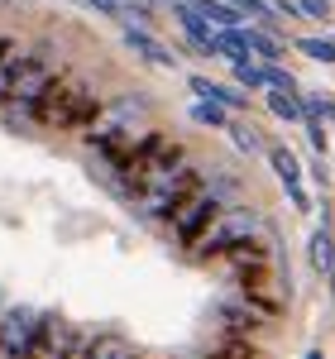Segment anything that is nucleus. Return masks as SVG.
<instances>
[{"mask_svg": "<svg viewBox=\"0 0 335 359\" xmlns=\"http://www.w3.org/2000/svg\"><path fill=\"white\" fill-rule=\"evenodd\" d=\"M144 130H153L149 96L125 91V96H106L101 115L82 130V144L91 149V154H120V149H125V144H135Z\"/></svg>", "mask_w": 335, "mask_h": 359, "instance_id": "f257e3e1", "label": "nucleus"}, {"mask_svg": "<svg viewBox=\"0 0 335 359\" xmlns=\"http://www.w3.org/2000/svg\"><path fill=\"white\" fill-rule=\"evenodd\" d=\"M101 106H106V96H101L91 82H82V77L67 72L29 115H34L43 130H86V125L101 115Z\"/></svg>", "mask_w": 335, "mask_h": 359, "instance_id": "f03ea898", "label": "nucleus"}, {"mask_svg": "<svg viewBox=\"0 0 335 359\" xmlns=\"http://www.w3.org/2000/svg\"><path fill=\"white\" fill-rule=\"evenodd\" d=\"M67 77V62L53 53V48H20L15 57V82H10V106L15 111H34L57 82Z\"/></svg>", "mask_w": 335, "mask_h": 359, "instance_id": "7ed1b4c3", "label": "nucleus"}, {"mask_svg": "<svg viewBox=\"0 0 335 359\" xmlns=\"http://www.w3.org/2000/svg\"><path fill=\"white\" fill-rule=\"evenodd\" d=\"M259 235H264V211H254V206H221V216L201 230L192 254L196 259H225L230 249L249 245Z\"/></svg>", "mask_w": 335, "mask_h": 359, "instance_id": "20e7f679", "label": "nucleus"}, {"mask_svg": "<svg viewBox=\"0 0 335 359\" xmlns=\"http://www.w3.org/2000/svg\"><path fill=\"white\" fill-rule=\"evenodd\" d=\"M201 182H206V177H201V168L187 158L182 168H172L168 177L149 182V187H144L130 206H135V216H139V221H168V216H172V211H177V206H182V201H187Z\"/></svg>", "mask_w": 335, "mask_h": 359, "instance_id": "39448f33", "label": "nucleus"}, {"mask_svg": "<svg viewBox=\"0 0 335 359\" xmlns=\"http://www.w3.org/2000/svg\"><path fill=\"white\" fill-rule=\"evenodd\" d=\"M221 206H225V201H221L216 192H211L206 182H201V187H196V192L187 196V201H182V206H177L172 216H168V235H172L177 245H187V249H192L196 240H201V230H206V225L221 216Z\"/></svg>", "mask_w": 335, "mask_h": 359, "instance_id": "423d86ee", "label": "nucleus"}, {"mask_svg": "<svg viewBox=\"0 0 335 359\" xmlns=\"http://www.w3.org/2000/svg\"><path fill=\"white\" fill-rule=\"evenodd\" d=\"M39 326H43V316L29 311V306L5 311V321H0V359H29L34 340H39Z\"/></svg>", "mask_w": 335, "mask_h": 359, "instance_id": "0eeeda50", "label": "nucleus"}, {"mask_svg": "<svg viewBox=\"0 0 335 359\" xmlns=\"http://www.w3.org/2000/svg\"><path fill=\"white\" fill-rule=\"evenodd\" d=\"M216 321H221L225 335H249V331H259V326H264V311H259V306H254L249 297L235 287L230 297H221V302H216Z\"/></svg>", "mask_w": 335, "mask_h": 359, "instance_id": "6e6552de", "label": "nucleus"}, {"mask_svg": "<svg viewBox=\"0 0 335 359\" xmlns=\"http://www.w3.org/2000/svg\"><path fill=\"white\" fill-rule=\"evenodd\" d=\"M77 331H67V326H57L53 316H43V326H39V340H34V355L29 359H72L77 355Z\"/></svg>", "mask_w": 335, "mask_h": 359, "instance_id": "1a4fd4ad", "label": "nucleus"}, {"mask_svg": "<svg viewBox=\"0 0 335 359\" xmlns=\"http://www.w3.org/2000/svg\"><path fill=\"white\" fill-rule=\"evenodd\" d=\"M125 48H130V53L139 57V62H149V67H168V72L177 67V53H172L168 43H158V39H153L149 29L125 25Z\"/></svg>", "mask_w": 335, "mask_h": 359, "instance_id": "9d476101", "label": "nucleus"}, {"mask_svg": "<svg viewBox=\"0 0 335 359\" xmlns=\"http://www.w3.org/2000/svg\"><path fill=\"white\" fill-rule=\"evenodd\" d=\"M172 15H177V25H182V34L192 39V48H196V53H211L216 25H211V20H206V15H201L196 5H187V0H182V5H172Z\"/></svg>", "mask_w": 335, "mask_h": 359, "instance_id": "9b49d317", "label": "nucleus"}, {"mask_svg": "<svg viewBox=\"0 0 335 359\" xmlns=\"http://www.w3.org/2000/svg\"><path fill=\"white\" fill-rule=\"evenodd\" d=\"M264 106L278 115V120H287V125H307V101H302V91H278V86H268Z\"/></svg>", "mask_w": 335, "mask_h": 359, "instance_id": "f8f14e48", "label": "nucleus"}, {"mask_svg": "<svg viewBox=\"0 0 335 359\" xmlns=\"http://www.w3.org/2000/svg\"><path fill=\"white\" fill-rule=\"evenodd\" d=\"M192 91H196V96H201V101H216V106H225V111H245V106H249L240 86L211 82V77H192Z\"/></svg>", "mask_w": 335, "mask_h": 359, "instance_id": "ddd939ff", "label": "nucleus"}, {"mask_svg": "<svg viewBox=\"0 0 335 359\" xmlns=\"http://www.w3.org/2000/svg\"><path fill=\"white\" fill-rule=\"evenodd\" d=\"M264 154H268V163H273V177H278L282 187H292V182H302V163H297V154H292L287 144H268Z\"/></svg>", "mask_w": 335, "mask_h": 359, "instance_id": "4468645a", "label": "nucleus"}, {"mask_svg": "<svg viewBox=\"0 0 335 359\" xmlns=\"http://www.w3.org/2000/svg\"><path fill=\"white\" fill-rule=\"evenodd\" d=\"M307 254H311V269H316V273H326V278L335 273V235L331 230H316L311 245H307Z\"/></svg>", "mask_w": 335, "mask_h": 359, "instance_id": "2eb2a0df", "label": "nucleus"}, {"mask_svg": "<svg viewBox=\"0 0 335 359\" xmlns=\"http://www.w3.org/2000/svg\"><path fill=\"white\" fill-rule=\"evenodd\" d=\"M245 43H249V53L259 57V62H278L282 57V43L268 34V29H254V25H245Z\"/></svg>", "mask_w": 335, "mask_h": 359, "instance_id": "dca6fc26", "label": "nucleus"}, {"mask_svg": "<svg viewBox=\"0 0 335 359\" xmlns=\"http://www.w3.org/2000/svg\"><path fill=\"white\" fill-rule=\"evenodd\" d=\"M225 130H230V139H235V149H240V154H264V149H268L264 135H259L254 125H245V120H230Z\"/></svg>", "mask_w": 335, "mask_h": 359, "instance_id": "f3484780", "label": "nucleus"}, {"mask_svg": "<svg viewBox=\"0 0 335 359\" xmlns=\"http://www.w3.org/2000/svg\"><path fill=\"white\" fill-rule=\"evenodd\" d=\"M230 72H235V82L240 86H249V91H264V62L259 57H240V62H230Z\"/></svg>", "mask_w": 335, "mask_h": 359, "instance_id": "a211bd4d", "label": "nucleus"}, {"mask_svg": "<svg viewBox=\"0 0 335 359\" xmlns=\"http://www.w3.org/2000/svg\"><path fill=\"white\" fill-rule=\"evenodd\" d=\"M297 48L311 57V62H321V67H335V39H297Z\"/></svg>", "mask_w": 335, "mask_h": 359, "instance_id": "6ab92c4d", "label": "nucleus"}, {"mask_svg": "<svg viewBox=\"0 0 335 359\" xmlns=\"http://www.w3.org/2000/svg\"><path fill=\"white\" fill-rule=\"evenodd\" d=\"M206 355H211V359H259L249 350V340H245V335H225L221 345H216V350H206Z\"/></svg>", "mask_w": 335, "mask_h": 359, "instance_id": "aec40b11", "label": "nucleus"}, {"mask_svg": "<svg viewBox=\"0 0 335 359\" xmlns=\"http://www.w3.org/2000/svg\"><path fill=\"white\" fill-rule=\"evenodd\" d=\"M192 120H201V125H216V130H225V125H230L225 106H216V101H196V106H192Z\"/></svg>", "mask_w": 335, "mask_h": 359, "instance_id": "412c9836", "label": "nucleus"}, {"mask_svg": "<svg viewBox=\"0 0 335 359\" xmlns=\"http://www.w3.org/2000/svg\"><path fill=\"white\" fill-rule=\"evenodd\" d=\"M302 101H307V120H335V96L311 91V96H302Z\"/></svg>", "mask_w": 335, "mask_h": 359, "instance_id": "4be33fe9", "label": "nucleus"}, {"mask_svg": "<svg viewBox=\"0 0 335 359\" xmlns=\"http://www.w3.org/2000/svg\"><path fill=\"white\" fill-rule=\"evenodd\" d=\"M230 5H235V10H240V15H245V20H259V25H273V10H268V0H230Z\"/></svg>", "mask_w": 335, "mask_h": 359, "instance_id": "5701e85b", "label": "nucleus"}, {"mask_svg": "<svg viewBox=\"0 0 335 359\" xmlns=\"http://www.w3.org/2000/svg\"><path fill=\"white\" fill-rule=\"evenodd\" d=\"M20 57V53H15ZM15 57L0 62V106H10V82H15Z\"/></svg>", "mask_w": 335, "mask_h": 359, "instance_id": "b1692460", "label": "nucleus"}, {"mask_svg": "<svg viewBox=\"0 0 335 359\" xmlns=\"http://www.w3.org/2000/svg\"><path fill=\"white\" fill-rule=\"evenodd\" d=\"M297 10H302L307 20H326V25H331V0H302Z\"/></svg>", "mask_w": 335, "mask_h": 359, "instance_id": "393cba45", "label": "nucleus"}, {"mask_svg": "<svg viewBox=\"0 0 335 359\" xmlns=\"http://www.w3.org/2000/svg\"><path fill=\"white\" fill-rule=\"evenodd\" d=\"M307 139L316 149H326V130H321V120H307Z\"/></svg>", "mask_w": 335, "mask_h": 359, "instance_id": "a878e982", "label": "nucleus"}, {"mask_svg": "<svg viewBox=\"0 0 335 359\" xmlns=\"http://www.w3.org/2000/svg\"><path fill=\"white\" fill-rule=\"evenodd\" d=\"M15 53H20V43H15L10 34H0V62H5V57H15Z\"/></svg>", "mask_w": 335, "mask_h": 359, "instance_id": "bb28decb", "label": "nucleus"}, {"mask_svg": "<svg viewBox=\"0 0 335 359\" xmlns=\"http://www.w3.org/2000/svg\"><path fill=\"white\" fill-rule=\"evenodd\" d=\"M307 359H326V355H321V350H307Z\"/></svg>", "mask_w": 335, "mask_h": 359, "instance_id": "cd10ccee", "label": "nucleus"}, {"mask_svg": "<svg viewBox=\"0 0 335 359\" xmlns=\"http://www.w3.org/2000/svg\"><path fill=\"white\" fill-rule=\"evenodd\" d=\"M177 359H211V355H177Z\"/></svg>", "mask_w": 335, "mask_h": 359, "instance_id": "c85d7f7f", "label": "nucleus"}, {"mask_svg": "<svg viewBox=\"0 0 335 359\" xmlns=\"http://www.w3.org/2000/svg\"><path fill=\"white\" fill-rule=\"evenodd\" d=\"M158 5H182V0H158Z\"/></svg>", "mask_w": 335, "mask_h": 359, "instance_id": "c756f323", "label": "nucleus"}]
</instances>
